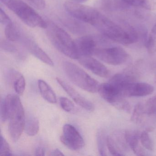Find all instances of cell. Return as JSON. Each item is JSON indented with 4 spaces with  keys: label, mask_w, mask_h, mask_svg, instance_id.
Masks as SVG:
<instances>
[{
    "label": "cell",
    "mask_w": 156,
    "mask_h": 156,
    "mask_svg": "<svg viewBox=\"0 0 156 156\" xmlns=\"http://www.w3.org/2000/svg\"><path fill=\"white\" fill-rule=\"evenodd\" d=\"M38 87L42 97L49 103L55 104L57 102L56 95L51 87L45 81L38 80Z\"/></svg>",
    "instance_id": "obj_16"
},
{
    "label": "cell",
    "mask_w": 156,
    "mask_h": 156,
    "mask_svg": "<svg viewBox=\"0 0 156 156\" xmlns=\"http://www.w3.org/2000/svg\"><path fill=\"white\" fill-rule=\"evenodd\" d=\"M31 3L33 4L34 7L39 9H44L46 5L45 0H27Z\"/></svg>",
    "instance_id": "obj_29"
},
{
    "label": "cell",
    "mask_w": 156,
    "mask_h": 156,
    "mask_svg": "<svg viewBox=\"0 0 156 156\" xmlns=\"http://www.w3.org/2000/svg\"><path fill=\"white\" fill-rule=\"evenodd\" d=\"M71 1V2H77V3H84V2H86L88 0H69Z\"/></svg>",
    "instance_id": "obj_33"
},
{
    "label": "cell",
    "mask_w": 156,
    "mask_h": 156,
    "mask_svg": "<svg viewBox=\"0 0 156 156\" xmlns=\"http://www.w3.org/2000/svg\"><path fill=\"white\" fill-rule=\"evenodd\" d=\"M62 67L66 76L75 85L89 93L98 92L100 85L98 82L78 66L65 61L63 62Z\"/></svg>",
    "instance_id": "obj_5"
},
{
    "label": "cell",
    "mask_w": 156,
    "mask_h": 156,
    "mask_svg": "<svg viewBox=\"0 0 156 156\" xmlns=\"http://www.w3.org/2000/svg\"><path fill=\"white\" fill-rule=\"evenodd\" d=\"M56 79L62 88L78 105L87 111H93L94 110V106L92 102L81 95L74 88L61 78L57 77Z\"/></svg>",
    "instance_id": "obj_11"
},
{
    "label": "cell",
    "mask_w": 156,
    "mask_h": 156,
    "mask_svg": "<svg viewBox=\"0 0 156 156\" xmlns=\"http://www.w3.org/2000/svg\"><path fill=\"white\" fill-rule=\"evenodd\" d=\"M50 156H64V154L59 149H55L50 152Z\"/></svg>",
    "instance_id": "obj_32"
},
{
    "label": "cell",
    "mask_w": 156,
    "mask_h": 156,
    "mask_svg": "<svg viewBox=\"0 0 156 156\" xmlns=\"http://www.w3.org/2000/svg\"><path fill=\"white\" fill-rule=\"evenodd\" d=\"M154 82H155V83L156 85V75H155V78H154Z\"/></svg>",
    "instance_id": "obj_35"
},
{
    "label": "cell",
    "mask_w": 156,
    "mask_h": 156,
    "mask_svg": "<svg viewBox=\"0 0 156 156\" xmlns=\"http://www.w3.org/2000/svg\"><path fill=\"white\" fill-rule=\"evenodd\" d=\"M25 113L20 99L17 95L9 94L1 103V119L9 120V132L12 141L16 142L24 129Z\"/></svg>",
    "instance_id": "obj_2"
},
{
    "label": "cell",
    "mask_w": 156,
    "mask_h": 156,
    "mask_svg": "<svg viewBox=\"0 0 156 156\" xmlns=\"http://www.w3.org/2000/svg\"><path fill=\"white\" fill-rule=\"evenodd\" d=\"M106 138L105 134L102 131H99L97 134V143L98 152L101 156H106Z\"/></svg>",
    "instance_id": "obj_21"
},
{
    "label": "cell",
    "mask_w": 156,
    "mask_h": 156,
    "mask_svg": "<svg viewBox=\"0 0 156 156\" xmlns=\"http://www.w3.org/2000/svg\"><path fill=\"white\" fill-rule=\"evenodd\" d=\"M40 129V122L36 117L28 115L25 117L24 131L29 136L37 135Z\"/></svg>",
    "instance_id": "obj_17"
},
{
    "label": "cell",
    "mask_w": 156,
    "mask_h": 156,
    "mask_svg": "<svg viewBox=\"0 0 156 156\" xmlns=\"http://www.w3.org/2000/svg\"><path fill=\"white\" fill-rule=\"evenodd\" d=\"M1 1L29 27L44 29L47 28V22L22 0H1Z\"/></svg>",
    "instance_id": "obj_4"
},
{
    "label": "cell",
    "mask_w": 156,
    "mask_h": 156,
    "mask_svg": "<svg viewBox=\"0 0 156 156\" xmlns=\"http://www.w3.org/2000/svg\"><path fill=\"white\" fill-rule=\"evenodd\" d=\"M75 42L79 56L94 55L95 51L97 48V41L94 37L89 35L80 37Z\"/></svg>",
    "instance_id": "obj_13"
},
{
    "label": "cell",
    "mask_w": 156,
    "mask_h": 156,
    "mask_svg": "<svg viewBox=\"0 0 156 156\" xmlns=\"http://www.w3.org/2000/svg\"><path fill=\"white\" fill-rule=\"evenodd\" d=\"M9 80L12 83L15 92L19 95H22L24 93L26 86L25 78L20 72L11 70L9 73Z\"/></svg>",
    "instance_id": "obj_15"
},
{
    "label": "cell",
    "mask_w": 156,
    "mask_h": 156,
    "mask_svg": "<svg viewBox=\"0 0 156 156\" xmlns=\"http://www.w3.org/2000/svg\"><path fill=\"white\" fill-rule=\"evenodd\" d=\"M45 150L43 147H38L35 151V155L36 156H43L45 155Z\"/></svg>",
    "instance_id": "obj_31"
},
{
    "label": "cell",
    "mask_w": 156,
    "mask_h": 156,
    "mask_svg": "<svg viewBox=\"0 0 156 156\" xmlns=\"http://www.w3.org/2000/svg\"><path fill=\"white\" fill-rule=\"evenodd\" d=\"M148 38L156 42V23L152 28Z\"/></svg>",
    "instance_id": "obj_30"
},
{
    "label": "cell",
    "mask_w": 156,
    "mask_h": 156,
    "mask_svg": "<svg viewBox=\"0 0 156 156\" xmlns=\"http://www.w3.org/2000/svg\"><path fill=\"white\" fill-rule=\"evenodd\" d=\"M125 139L134 153L137 156L147 155L146 151L139 144L140 133L136 130H126Z\"/></svg>",
    "instance_id": "obj_14"
},
{
    "label": "cell",
    "mask_w": 156,
    "mask_h": 156,
    "mask_svg": "<svg viewBox=\"0 0 156 156\" xmlns=\"http://www.w3.org/2000/svg\"><path fill=\"white\" fill-rule=\"evenodd\" d=\"M0 155L1 156H12L10 151V148L9 143L1 135V148H0Z\"/></svg>",
    "instance_id": "obj_25"
},
{
    "label": "cell",
    "mask_w": 156,
    "mask_h": 156,
    "mask_svg": "<svg viewBox=\"0 0 156 156\" xmlns=\"http://www.w3.org/2000/svg\"><path fill=\"white\" fill-rule=\"evenodd\" d=\"M153 130H154V128L151 126L148 127L146 129V131H147L148 132H152Z\"/></svg>",
    "instance_id": "obj_34"
},
{
    "label": "cell",
    "mask_w": 156,
    "mask_h": 156,
    "mask_svg": "<svg viewBox=\"0 0 156 156\" xmlns=\"http://www.w3.org/2000/svg\"><path fill=\"white\" fill-rule=\"evenodd\" d=\"M146 114L145 107L141 103H138L134 108L131 117V120L136 124L141 123L143 120L144 114Z\"/></svg>",
    "instance_id": "obj_20"
},
{
    "label": "cell",
    "mask_w": 156,
    "mask_h": 156,
    "mask_svg": "<svg viewBox=\"0 0 156 156\" xmlns=\"http://www.w3.org/2000/svg\"><path fill=\"white\" fill-rule=\"evenodd\" d=\"M0 22L2 24L6 26L12 23L10 18L6 14V12L2 9H1L0 10Z\"/></svg>",
    "instance_id": "obj_28"
},
{
    "label": "cell",
    "mask_w": 156,
    "mask_h": 156,
    "mask_svg": "<svg viewBox=\"0 0 156 156\" xmlns=\"http://www.w3.org/2000/svg\"><path fill=\"white\" fill-rule=\"evenodd\" d=\"M107 147L110 153L113 156H123L124 154L119 151L117 149L114 140L111 137L108 136L106 138Z\"/></svg>",
    "instance_id": "obj_26"
},
{
    "label": "cell",
    "mask_w": 156,
    "mask_h": 156,
    "mask_svg": "<svg viewBox=\"0 0 156 156\" xmlns=\"http://www.w3.org/2000/svg\"><path fill=\"white\" fill-rule=\"evenodd\" d=\"M146 114L148 115H154L156 113V95L149 98L145 106Z\"/></svg>",
    "instance_id": "obj_23"
},
{
    "label": "cell",
    "mask_w": 156,
    "mask_h": 156,
    "mask_svg": "<svg viewBox=\"0 0 156 156\" xmlns=\"http://www.w3.org/2000/svg\"><path fill=\"white\" fill-rule=\"evenodd\" d=\"M94 55L106 63L114 66L124 63L129 57L127 52L120 47L97 48Z\"/></svg>",
    "instance_id": "obj_7"
},
{
    "label": "cell",
    "mask_w": 156,
    "mask_h": 156,
    "mask_svg": "<svg viewBox=\"0 0 156 156\" xmlns=\"http://www.w3.org/2000/svg\"><path fill=\"white\" fill-rule=\"evenodd\" d=\"M148 133L145 130L140 133V142L145 148L149 151H152L154 149V144Z\"/></svg>",
    "instance_id": "obj_22"
},
{
    "label": "cell",
    "mask_w": 156,
    "mask_h": 156,
    "mask_svg": "<svg viewBox=\"0 0 156 156\" xmlns=\"http://www.w3.org/2000/svg\"><path fill=\"white\" fill-rule=\"evenodd\" d=\"M155 115H156V114H155Z\"/></svg>",
    "instance_id": "obj_36"
},
{
    "label": "cell",
    "mask_w": 156,
    "mask_h": 156,
    "mask_svg": "<svg viewBox=\"0 0 156 156\" xmlns=\"http://www.w3.org/2000/svg\"><path fill=\"white\" fill-rule=\"evenodd\" d=\"M98 92L105 101L117 109L127 113L130 112V106L129 102L109 82L100 84Z\"/></svg>",
    "instance_id": "obj_6"
},
{
    "label": "cell",
    "mask_w": 156,
    "mask_h": 156,
    "mask_svg": "<svg viewBox=\"0 0 156 156\" xmlns=\"http://www.w3.org/2000/svg\"><path fill=\"white\" fill-rule=\"evenodd\" d=\"M21 31L13 23H10L6 26L5 34L7 39L11 41H18L20 36Z\"/></svg>",
    "instance_id": "obj_19"
},
{
    "label": "cell",
    "mask_w": 156,
    "mask_h": 156,
    "mask_svg": "<svg viewBox=\"0 0 156 156\" xmlns=\"http://www.w3.org/2000/svg\"><path fill=\"white\" fill-rule=\"evenodd\" d=\"M127 5L139 7L148 10H156V0H121Z\"/></svg>",
    "instance_id": "obj_18"
},
{
    "label": "cell",
    "mask_w": 156,
    "mask_h": 156,
    "mask_svg": "<svg viewBox=\"0 0 156 156\" xmlns=\"http://www.w3.org/2000/svg\"><path fill=\"white\" fill-rule=\"evenodd\" d=\"M1 47L4 51L10 52H15L17 51V48L9 42L6 41H2Z\"/></svg>",
    "instance_id": "obj_27"
},
{
    "label": "cell",
    "mask_w": 156,
    "mask_h": 156,
    "mask_svg": "<svg viewBox=\"0 0 156 156\" xmlns=\"http://www.w3.org/2000/svg\"><path fill=\"white\" fill-rule=\"evenodd\" d=\"M87 23L94 26L105 37L121 44L128 45L137 41V34L133 28L123 29L95 9L89 15Z\"/></svg>",
    "instance_id": "obj_1"
},
{
    "label": "cell",
    "mask_w": 156,
    "mask_h": 156,
    "mask_svg": "<svg viewBox=\"0 0 156 156\" xmlns=\"http://www.w3.org/2000/svg\"><path fill=\"white\" fill-rule=\"evenodd\" d=\"M46 29L48 38L56 49L71 59H78L75 42L66 31L51 22L48 23Z\"/></svg>",
    "instance_id": "obj_3"
},
{
    "label": "cell",
    "mask_w": 156,
    "mask_h": 156,
    "mask_svg": "<svg viewBox=\"0 0 156 156\" xmlns=\"http://www.w3.org/2000/svg\"><path fill=\"white\" fill-rule=\"evenodd\" d=\"M60 140L66 147L73 151L80 150L85 145L81 134L74 126L70 124H66L63 126Z\"/></svg>",
    "instance_id": "obj_8"
},
{
    "label": "cell",
    "mask_w": 156,
    "mask_h": 156,
    "mask_svg": "<svg viewBox=\"0 0 156 156\" xmlns=\"http://www.w3.org/2000/svg\"><path fill=\"white\" fill-rule=\"evenodd\" d=\"M77 60L83 66L100 77L107 78L110 75L108 68L91 55H81Z\"/></svg>",
    "instance_id": "obj_10"
},
{
    "label": "cell",
    "mask_w": 156,
    "mask_h": 156,
    "mask_svg": "<svg viewBox=\"0 0 156 156\" xmlns=\"http://www.w3.org/2000/svg\"><path fill=\"white\" fill-rule=\"evenodd\" d=\"M59 100L61 107L65 111L70 113L73 112L75 110V106L73 103L68 98L65 97H61Z\"/></svg>",
    "instance_id": "obj_24"
},
{
    "label": "cell",
    "mask_w": 156,
    "mask_h": 156,
    "mask_svg": "<svg viewBox=\"0 0 156 156\" xmlns=\"http://www.w3.org/2000/svg\"><path fill=\"white\" fill-rule=\"evenodd\" d=\"M154 87L150 84L144 83L133 82L128 84L123 90L124 97H142L148 95L154 91Z\"/></svg>",
    "instance_id": "obj_12"
},
{
    "label": "cell",
    "mask_w": 156,
    "mask_h": 156,
    "mask_svg": "<svg viewBox=\"0 0 156 156\" xmlns=\"http://www.w3.org/2000/svg\"><path fill=\"white\" fill-rule=\"evenodd\" d=\"M18 42H20L32 55L41 60L43 62L50 66L54 65L53 62L49 55L29 35L21 32Z\"/></svg>",
    "instance_id": "obj_9"
}]
</instances>
